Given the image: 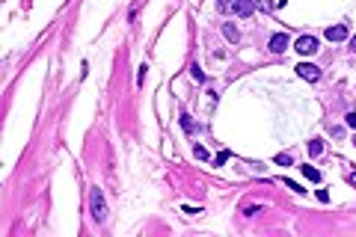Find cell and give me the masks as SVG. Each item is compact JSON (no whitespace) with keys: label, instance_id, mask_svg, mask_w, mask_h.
<instances>
[{"label":"cell","instance_id":"obj_1","mask_svg":"<svg viewBox=\"0 0 356 237\" xmlns=\"http://www.w3.org/2000/svg\"><path fill=\"white\" fill-rule=\"evenodd\" d=\"M89 210H92V216H95V222H104L107 219V202H104V193L92 187V193H89Z\"/></svg>","mask_w":356,"mask_h":237},{"label":"cell","instance_id":"obj_2","mask_svg":"<svg viewBox=\"0 0 356 237\" xmlns=\"http://www.w3.org/2000/svg\"><path fill=\"white\" fill-rule=\"evenodd\" d=\"M297 51H300L303 57H312V54L318 51V39H315V36H300V39H297Z\"/></svg>","mask_w":356,"mask_h":237},{"label":"cell","instance_id":"obj_3","mask_svg":"<svg viewBox=\"0 0 356 237\" xmlns=\"http://www.w3.org/2000/svg\"><path fill=\"white\" fill-rule=\"evenodd\" d=\"M297 74H300L303 80H309V83H315V80L321 77V68H318V66H309V63H300V66H297Z\"/></svg>","mask_w":356,"mask_h":237},{"label":"cell","instance_id":"obj_4","mask_svg":"<svg viewBox=\"0 0 356 237\" xmlns=\"http://www.w3.org/2000/svg\"><path fill=\"white\" fill-rule=\"evenodd\" d=\"M273 54H285V48H288V33H276L270 36V45H267Z\"/></svg>","mask_w":356,"mask_h":237},{"label":"cell","instance_id":"obj_5","mask_svg":"<svg viewBox=\"0 0 356 237\" xmlns=\"http://www.w3.org/2000/svg\"><path fill=\"white\" fill-rule=\"evenodd\" d=\"M326 39H329V42H344V39H347V27H344V24L326 27Z\"/></svg>","mask_w":356,"mask_h":237},{"label":"cell","instance_id":"obj_6","mask_svg":"<svg viewBox=\"0 0 356 237\" xmlns=\"http://www.w3.org/2000/svg\"><path fill=\"white\" fill-rule=\"evenodd\" d=\"M253 9H256V3H253V0H238V3H234V12H238L241 18L253 15Z\"/></svg>","mask_w":356,"mask_h":237},{"label":"cell","instance_id":"obj_7","mask_svg":"<svg viewBox=\"0 0 356 237\" xmlns=\"http://www.w3.org/2000/svg\"><path fill=\"white\" fill-rule=\"evenodd\" d=\"M223 36H226L231 45H238V42H241V33H238V27H234V24H223Z\"/></svg>","mask_w":356,"mask_h":237},{"label":"cell","instance_id":"obj_8","mask_svg":"<svg viewBox=\"0 0 356 237\" xmlns=\"http://www.w3.org/2000/svg\"><path fill=\"white\" fill-rule=\"evenodd\" d=\"M309 154H312V157H321V154H324V142H321V139H312V142H309Z\"/></svg>","mask_w":356,"mask_h":237},{"label":"cell","instance_id":"obj_9","mask_svg":"<svg viewBox=\"0 0 356 237\" xmlns=\"http://www.w3.org/2000/svg\"><path fill=\"white\" fill-rule=\"evenodd\" d=\"M303 175H306V178H309V181H321V172L315 169V166H309V163H306V166H303Z\"/></svg>","mask_w":356,"mask_h":237},{"label":"cell","instance_id":"obj_10","mask_svg":"<svg viewBox=\"0 0 356 237\" xmlns=\"http://www.w3.org/2000/svg\"><path fill=\"white\" fill-rule=\"evenodd\" d=\"M234 3L238 0H217V9L220 12H234Z\"/></svg>","mask_w":356,"mask_h":237},{"label":"cell","instance_id":"obj_11","mask_svg":"<svg viewBox=\"0 0 356 237\" xmlns=\"http://www.w3.org/2000/svg\"><path fill=\"white\" fill-rule=\"evenodd\" d=\"M276 163L279 166H291V154H276Z\"/></svg>","mask_w":356,"mask_h":237},{"label":"cell","instance_id":"obj_12","mask_svg":"<svg viewBox=\"0 0 356 237\" xmlns=\"http://www.w3.org/2000/svg\"><path fill=\"white\" fill-rule=\"evenodd\" d=\"M193 154H196V157H199V160H208V151H205L202 145H196V148H193Z\"/></svg>","mask_w":356,"mask_h":237},{"label":"cell","instance_id":"obj_13","mask_svg":"<svg viewBox=\"0 0 356 237\" xmlns=\"http://www.w3.org/2000/svg\"><path fill=\"white\" fill-rule=\"evenodd\" d=\"M190 71H193V77H196V80H199V83L205 80V71H202V68H199V66H193V68H190Z\"/></svg>","mask_w":356,"mask_h":237},{"label":"cell","instance_id":"obj_14","mask_svg":"<svg viewBox=\"0 0 356 237\" xmlns=\"http://www.w3.org/2000/svg\"><path fill=\"white\" fill-rule=\"evenodd\" d=\"M181 125H184V131H193V122H190V116H181Z\"/></svg>","mask_w":356,"mask_h":237},{"label":"cell","instance_id":"obj_15","mask_svg":"<svg viewBox=\"0 0 356 237\" xmlns=\"http://www.w3.org/2000/svg\"><path fill=\"white\" fill-rule=\"evenodd\" d=\"M228 157H231V154H228V151H220V154H217V166H220V163H226Z\"/></svg>","mask_w":356,"mask_h":237},{"label":"cell","instance_id":"obj_16","mask_svg":"<svg viewBox=\"0 0 356 237\" xmlns=\"http://www.w3.org/2000/svg\"><path fill=\"white\" fill-rule=\"evenodd\" d=\"M347 128H353L356 131V113H347Z\"/></svg>","mask_w":356,"mask_h":237},{"label":"cell","instance_id":"obj_17","mask_svg":"<svg viewBox=\"0 0 356 237\" xmlns=\"http://www.w3.org/2000/svg\"><path fill=\"white\" fill-rule=\"evenodd\" d=\"M253 3H256V6H261V9H270V6H273L270 0H253Z\"/></svg>","mask_w":356,"mask_h":237},{"label":"cell","instance_id":"obj_18","mask_svg":"<svg viewBox=\"0 0 356 237\" xmlns=\"http://www.w3.org/2000/svg\"><path fill=\"white\" fill-rule=\"evenodd\" d=\"M350 51H353V54H356V39H353V42H350Z\"/></svg>","mask_w":356,"mask_h":237}]
</instances>
